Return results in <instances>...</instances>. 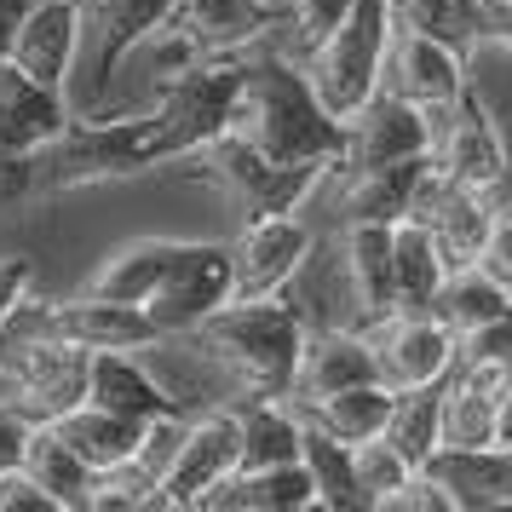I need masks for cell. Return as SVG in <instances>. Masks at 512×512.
Returning <instances> with one entry per match:
<instances>
[{
	"label": "cell",
	"instance_id": "cell-2",
	"mask_svg": "<svg viewBox=\"0 0 512 512\" xmlns=\"http://www.w3.org/2000/svg\"><path fill=\"white\" fill-rule=\"evenodd\" d=\"M305 317L282 294L265 300H225L213 317L190 328V340L202 346L208 363L231 374L242 397H288L294 392V369L305 351Z\"/></svg>",
	"mask_w": 512,
	"mask_h": 512
},
{
	"label": "cell",
	"instance_id": "cell-13",
	"mask_svg": "<svg viewBox=\"0 0 512 512\" xmlns=\"http://www.w3.org/2000/svg\"><path fill=\"white\" fill-rule=\"evenodd\" d=\"M225 300H231V242H185L162 288L144 300V311L173 340V334H190L202 317H213Z\"/></svg>",
	"mask_w": 512,
	"mask_h": 512
},
{
	"label": "cell",
	"instance_id": "cell-42",
	"mask_svg": "<svg viewBox=\"0 0 512 512\" xmlns=\"http://www.w3.org/2000/svg\"><path fill=\"white\" fill-rule=\"evenodd\" d=\"M478 265L512 288V208H495V225H489V242H484V259Z\"/></svg>",
	"mask_w": 512,
	"mask_h": 512
},
{
	"label": "cell",
	"instance_id": "cell-25",
	"mask_svg": "<svg viewBox=\"0 0 512 512\" xmlns=\"http://www.w3.org/2000/svg\"><path fill=\"white\" fill-rule=\"evenodd\" d=\"M179 236H139V242H127L116 254L98 265V277L87 282V294H104V300H127V305H144L162 277L173 271V259H179Z\"/></svg>",
	"mask_w": 512,
	"mask_h": 512
},
{
	"label": "cell",
	"instance_id": "cell-27",
	"mask_svg": "<svg viewBox=\"0 0 512 512\" xmlns=\"http://www.w3.org/2000/svg\"><path fill=\"white\" fill-rule=\"evenodd\" d=\"M236 432H242V466H282L300 461L305 420L288 397H236Z\"/></svg>",
	"mask_w": 512,
	"mask_h": 512
},
{
	"label": "cell",
	"instance_id": "cell-4",
	"mask_svg": "<svg viewBox=\"0 0 512 512\" xmlns=\"http://www.w3.org/2000/svg\"><path fill=\"white\" fill-rule=\"evenodd\" d=\"M392 29H397L392 0H357L346 12V24L334 29L323 47H311L300 58L311 93L323 98V110L334 121H351L374 93H380V70H386Z\"/></svg>",
	"mask_w": 512,
	"mask_h": 512
},
{
	"label": "cell",
	"instance_id": "cell-17",
	"mask_svg": "<svg viewBox=\"0 0 512 512\" xmlns=\"http://www.w3.org/2000/svg\"><path fill=\"white\" fill-rule=\"evenodd\" d=\"M173 0H98L87 6V35H93V104L110 98L116 70L133 58L139 47H150V35L167 24Z\"/></svg>",
	"mask_w": 512,
	"mask_h": 512
},
{
	"label": "cell",
	"instance_id": "cell-35",
	"mask_svg": "<svg viewBox=\"0 0 512 512\" xmlns=\"http://www.w3.org/2000/svg\"><path fill=\"white\" fill-rule=\"evenodd\" d=\"M415 466L397 455L386 438H363V443H351V478H357V495H363V507L380 512L386 507V495H392L403 478H409Z\"/></svg>",
	"mask_w": 512,
	"mask_h": 512
},
{
	"label": "cell",
	"instance_id": "cell-22",
	"mask_svg": "<svg viewBox=\"0 0 512 512\" xmlns=\"http://www.w3.org/2000/svg\"><path fill=\"white\" fill-rule=\"evenodd\" d=\"M426 472L438 478L461 512L512 507V443H484V449H438Z\"/></svg>",
	"mask_w": 512,
	"mask_h": 512
},
{
	"label": "cell",
	"instance_id": "cell-12",
	"mask_svg": "<svg viewBox=\"0 0 512 512\" xmlns=\"http://www.w3.org/2000/svg\"><path fill=\"white\" fill-rule=\"evenodd\" d=\"M374 351V380L409 392V386H432L455 363V334L432 317V311H392L380 323H363Z\"/></svg>",
	"mask_w": 512,
	"mask_h": 512
},
{
	"label": "cell",
	"instance_id": "cell-21",
	"mask_svg": "<svg viewBox=\"0 0 512 512\" xmlns=\"http://www.w3.org/2000/svg\"><path fill=\"white\" fill-rule=\"evenodd\" d=\"M202 507H213V512H311L317 507V484H311L305 461L236 466L219 489H208Z\"/></svg>",
	"mask_w": 512,
	"mask_h": 512
},
{
	"label": "cell",
	"instance_id": "cell-29",
	"mask_svg": "<svg viewBox=\"0 0 512 512\" xmlns=\"http://www.w3.org/2000/svg\"><path fill=\"white\" fill-rule=\"evenodd\" d=\"M426 156H409V162H392V167H351L346 173V219H374V225L409 219V202H415Z\"/></svg>",
	"mask_w": 512,
	"mask_h": 512
},
{
	"label": "cell",
	"instance_id": "cell-34",
	"mask_svg": "<svg viewBox=\"0 0 512 512\" xmlns=\"http://www.w3.org/2000/svg\"><path fill=\"white\" fill-rule=\"evenodd\" d=\"M438 403H443V380L409 386V392L392 397V415H386V432L380 438L392 443L409 466H426L438 455Z\"/></svg>",
	"mask_w": 512,
	"mask_h": 512
},
{
	"label": "cell",
	"instance_id": "cell-37",
	"mask_svg": "<svg viewBox=\"0 0 512 512\" xmlns=\"http://www.w3.org/2000/svg\"><path fill=\"white\" fill-rule=\"evenodd\" d=\"M357 6V0H288V18L282 24L294 29V52H311V47H323L334 29L346 24V12Z\"/></svg>",
	"mask_w": 512,
	"mask_h": 512
},
{
	"label": "cell",
	"instance_id": "cell-23",
	"mask_svg": "<svg viewBox=\"0 0 512 512\" xmlns=\"http://www.w3.org/2000/svg\"><path fill=\"white\" fill-rule=\"evenodd\" d=\"M346 282L357 317L380 323L397 311V282H392V225L374 219H346Z\"/></svg>",
	"mask_w": 512,
	"mask_h": 512
},
{
	"label": "cell",
	"instance_id": "cell-33",
	"mask_svg": "<svg viewBox=\"0 0 512 512\" xmlns=\"http://www.w3.org/2000/svg\"><path fill=\"white\" fill-rule=\"evenodd\" d=\"M300 461H305V472H311V484H317V507L323 512H369L363 495H357V478H351V443H340L334 432H323L317 420H305Z\"/></svg>",
	"mask_w": 512,
	"mask_h": 512
},
{
	"label": "cell",
	"instance_id": "cell-10",
	"mask_svg": "<svg viewBox=\"0 0 512 512\" xmlns=\"http://www.w3.org/2000/svg\"><path fill=\"white\" fill-rule=\"evenodd\" d=\"M432 162L466 190H501L507 185V139L489 104L466 87L443 116H432Z\"/></svg>",
	"mask_w": 512,
	"mask_h": 512
},
{
	"label": "cell",
	"instance_id": "cell-38",
	"mask_svg": "<svg viewBox=\"0 0 512 512\" xmlns=\"http://www.w3.org/2000/svg\"><path fill=\"white\" fill-rule=\"evenodd\" d=\"M380 512H461V507H455V495H449L426 466H415V472L386 495V507H380Z\"/></svg>",
	"mask_w": 512,
	"mask_h": 512
},
{
	"label": "cell",
	"instance_id": "cell-31",
	"mask_svg": "<svg viewBox=\"0 0 512 512\" xmlns=\"http://www.w3.org/2000/svg\"><path fill=\"white\" fill-rule=\"evenodd\" d=\"M392 386L380 380H363V386H346V392H328L317 403H294L305 420H317L323 432H334L340 443H363L386 432V415H392Z\"/></svg>",
	"mask_w": 512,
	"mask_h": 512
},
{
	"label": "cell",
	"instance_id": "cell-24",
	"mask_svg": "<svg viewBox=\"0 0 512 512\" xmlns=\"http://www.w3.org/2000/svg\"><path fill=\"white\" fill-rule=\"evenodd\" d=\"M47 489V501L58 512H87V495H93V466L75 455V443L52 426V420H35L29 426V443H24V461H18Z\"/></svg>",
	"mask_w": 512,
	"mask_h": 512
},
{
	"label": "cell",
	"instance_id": "cell-30",
	"mask_svg": "<svg viewBox=\"0 0 512 512\" xmlns=\"http://www.w3.org/2000/svg\"><path fill=\"white\" fill-rule=\"evenodd\" d=\"M507 311H512V288L501 277H489L484 265H455V271L443 277L438 300H432V317H438L449 334L495 323V317H507Z\"/></svg>",
	"mask_w": 512,
	"mask_h": 512
},
{
	"label": "cell",
	"instance_id": "cell-11",
	"mask_svg": "<svg viewBox=\"0 0 512 512\" xmlns=\"http://www.w3.org/2000/svg\"><path fill=\"white\" fill-rule=\"evenodd\" d=\"M380 87L397 93V98H409V104L426 110V121H432L466 93V52H455L449 41H438V35H426V29H415V24H397L392 47H386Z\"/></svg>",
	"mask_w": 512,
	"mask_h": 512
},
{
	"label": "cell",
	"instance_id": "cell-1",
	"mask_svg": "<svg viewBox=\"0 0 512 512\" xmlns=\"http://www.w3.org/2000/svg\"><path fill=\"white\" fill-rule=\"evenodd\" d=\"M236 139H248L265 150L271 162H317L340 167L346 156V121H334L323 110V98L311 93V81L294 58L259 52L242 70V93H236L231 127Z\"/></svg>",
	"mask_w": 512,
	"mask_h": 512
},
{
	"label": "cell",
	"instance_id": "cell-8",
	"mask_svg": "<svg viewBox=\"0 0 512 512\" xmlns=\"http://www.w3.org/2000/svg\"><path fill=\"white\" fill-rule=\"evenodd\" d=\"M242 466V432H236V409H202L185 420L179 449L167 461L162 484H156V507H202L208 489H219Z\"/></svg>",
	"mask_w": 512,
	"mask_h": 512
},
{
	"label": "cell",
	"instance_id": "cell-5",
	"mask_svg": "<svg viewBox=\"0 0 512 512\" xmlns=\"http://www.w3.org/2000/svg\"><path fill=\"white\" fill-rule=\"evenodd\" d=\"M242 70H248L242 52H208V58L185 64V70L162 75L156 121H162V139H167V162H190L202 144H213L231 127Z\"/></svg>",
	"mask_w": 512,
	"mask_h": 512
},
{
	"label": "cell",
	"instance_id": "cell-18",
	"mask_svg": "<svg viewBox=\"0 0 512 512\" xmlns=\"http://www.w3.org/2000/svg\"><path fill=\"white\" fill-rule=\"evenodd\" d=\"M87 403L116 409L127 420L185 415V397H173L139 351H87Z\"/></svg>",
	"mask_w": 512,
	"mask_h": 512
},
{
	"label": "cell",
	"instance_id": "cell-9",
	"mask_svg": "<svg viewBox=\"0 0 512 512\" xmlns=\"http://www.w3.org/2000/svg\"><path fill=\"white\" fill-rule=\"evenodd\" d=\"M317 236L300 213H259L242 219V236L231 242V300H265L282 294L311 259Z\"/></svg>",
	"mask_w": 512,
	"mask_h": 512
},
{
	"label": "cell",
	"instance_id": "cell-44",
	"mask_svg": "<svg viewBox=\"0 0 512 512\" xmlns=\"http://www.w3.org/2000/svg\"><path fill=\"white\" fill-rule=\"evenodd\" d=\"M478 41L512 52V6H478Z\"/></svg>",
	"mask_w": 512,
	"mask_h": 512
},
{
	"label": "cell",
	"instance_id": "cell-19",
	"mask_svg": "<svg viewBox=\"0 0 512 512\" xmlns=\"http://www.w3.org/2000/svg\"><path fill=\"white\" fill-rule=\"evenodd\" d=\"M282 18H288V6H277V0H173L162 29L190 35L202 52H242L259 35H271Z\"/></svg>",
	"mask_w": 512,
	"mask_h": 512
},
{
	"label": "cell",
	"instance_id": "cell-36",
	"mask_svg": "<svg viewBox=\"0 0 512 512\" xmlns=\"http://www.w3.org/2000/svg\"><path fill=\"white\" fill-rule=\"evenodd\" d=\"M156 507V472L139 461H121L93 472V495H87V512H139Z\"/></svg>",
	"mask_w": 512,
	"mask_h": 512
},
{
	"label": "cell",
	"instance_id": "cell-45",
	"mask_svg": "<svg viewBox=\"0 0 512 512\" xmlns=\"http://www.w3.org/2000/svg\"><path fill=\"white\" fill-rule=\"evenodd\" d=\"M24 12H29V0H0V58H6V47H12V29H18Z\"/></svg>",
	"mask_w": 512,
	"mask_h": 512
},
{
	"label": "cell",
	"instance_id": "cell-43",
	"mask_svg": "<svg viewBox=\"0 0 512 512\" xmlns=\"http://www.w3.org/2000/svg\"><path fill=\"white\" fill-rule=\"evenodd\" d=\"M29 426H35V420H24L18 409H12V403H6V397H0V472H6V466H18V461H24Z\"/></svg>",
	"mask_w": 512,
	"mask_h": 512
},
{
	"label": "cell",
	"instance_id": "cell-16",
	"mask_svg": "<svg viewBox=\"0 0 512 512\" xmlns=\"http://www.w3.org/2000/svg\"><path fill=\"white\" fill-rule=\"evenodd\" d=\"M52 334L58 340H75V346H87V351H156L167 340L162 328L150 323L144 305L104 300V294L58 300L52 305Z\"/></svg>",
	"mask_w": 512,
	"mask_h": 512
},
{
	"label": "cell",
	"instance_id": "cell-28",
	"mask_svg": "<svg viewBox=\"0 0 512 512\" xmlns=\"http://www.w3.org/2000/svg\"><path fill=\"white\" fill-rule=\"evenodd\" d=\"M52 426L75 443V455L93 466V472L133 461L139 455V438H144V420H127L116 409H98V403H75L70 415H58Z\"/></svg>",
	"mask_w": 512,
	"mask_h": 512
},
{
	"label": "cell",
	"instance_id": "cell-6",
	"mask_svg": "<svg viewBox=\"0 0 512 512\" xmlns=\"http://www.w3.org/2000/svg\"><path fill=\"white\" fill-rule=\"evenodd\" d=\"M190 162H196L202 179H213V185L242 208V219H259V213H300V202L323 185V173H334V167H317V162H271L265 150H254V144L236 139V133H219V139L202 144Z\"/></svg>",
	"mask_w": 512,
	"mask_h": 512
},
{
	"label": "cell",
	"instance_id": "cell-47",
	"mask_svg": "<svg viewBox=\"0 0 512 512\" xmlns=\"http://www.w3.org/2000/svg\"><path fill=\"white\" fill-rule=\"evenodd\" d=\"M0 363H6V334H0Z\"/></svg>",
	"mask_w": 512,
	"mask_h": 512
},
{
	"label": "cell",
	"instance_id": "cell-40",
	"mask_svg": "<svg viewBox=\"0 0 512 512\" xmlns=\"http://www.w3.org/2000/svg\"><path fill=\"white\" fill-rule=\"evenodd\" d=\"M0 512H58L47 501V489L29 478L24 466H6L0 472Z\"/></svg>",
	"mask_w": 512,
	"mask_h": 512
},
{
	"label": "cell",
	"instance_id": "cell-15",
	"mask_svg": "<svg viewBox=\"0 0 512 512\" xmlns=\"http://www.w3.org/2000/svg\"><path fill=\"white\" fill-rule=\"evenodd\" d=\"M87 41V12L81 0H29V12L12 29V47H6V64H18L24 75L47 81V87H64L75 70V52Z\"/></svg>",
	"mask_w": 512,
	"mask_h": 512
},
{
	"label": "cell",
	"instance_id": "cell-46",
	"mask_svg": "<svg viewBox=\"0 0 512 512\" xmlns=\"http://www.w3.org/2000/svg\"><path fill=\"white\" fill-rule=\"evenodd\" d=\"M501 443H512V397H507V415H501Z\"/></svg>",
	"mask_w": 512,
	"mask_h": 512
},
{
	"label": "cell",
	"instance_id": "cell-41",
	"mask_svg": "<svg viewBox=\"0 0 512 512\" xmlns=\"http://www.w3.org/2000/svg\"><path fill=\"white\" fill-rule=\"evenodd\" d=\"M35 288V259L29 254H0V323L12 317V305L29 300Z\"/></svg>",
	"mask_w": 512,
	"mask_h": 512
},
{
	"label": "cell",
	"instance_id": "cell-3",
	"mask_svg": "<svg viewBox=\"0 0 512 512\" xmlns=\"http://www.w3.org/2000/svg\"><path fill=\"white\" fill-rule=\"evenodd\" d=\"M41 156V190H81L110 179H139L167 162V139L156 110L150 116H110V121H70Z\"/></svg>",
	"mask_w": 512,
	"mask_h": 512
},
{
	"label": "cell",
	"instance_id": "cell-32",
	"mask_svg": "<svg viewBox=\"0 0 512 512\" xmlns=\"http://www.w3.org/2000/svg\"><path fill=\"white\" fill-rule=\"evenodd\" d=\"M0 110L24 127L35 150H41V144H52V139H58V133L75 121L64 87H47V81L24 75L18 64H6V58H0Z\"/></svg>",
	"mask_w": 512,
	"mask_h": 512
},
{
	"label": "cell",
	"instance_id": "cell-14",
	"mask_svg": "<svg viewBox=\"0 0 512 512\" xmlns=\"http://www.w3.org/2000/svg\"><path fill=\"white\" fill-rule=\"evenodd\" d=\"M426 150H432V121H426V110H415L409 98H397L380 87L346 121L340 173H351V167H392V162H409V156H426Z\"/></svg>",
	"mask_w": 512,
	"mask_h": 512
},
{
	"label": "cell",
	"instance_id": "cell-26",
	"mask_svg": "<svg viewBox=\"0 0 512 512\" xmlns=\"http://www.w3.org/2000/svg\"><path fill=\"white\" fill-rule=\"evenodd\" d=\"M449 259H443L438 236L420 219H392V282H397V311H432Z\"/></svg>",
	"mask_w": 512,
	"mask_h": 512
},
{
	"label": "cell",
	"instance_id": "cell-20",
	"mask_svg": "<svg viewBox=\"0 0 512 512\" xmlns=\"http://www.w3.org/2000/svg\"><path fill=\"white\" fill-rule=\"evenodd\" d=\"M363 380H374L369 334H363V328H317V334H305V351H300V369H294L288 403H317V397L363 386Z\"/></svg>",
	"mask_w": 512,
	"mask_h": 512
},
{
	"label": "cell",
	"instance_id": "cell-7",
	"mask_svg": "<svg viewBox=\"0 0 512 512\" xmlns=\"http://www.w3.org/2000/svg\"><path fill=\"white\" fill-rule=\"evenodd\" d=\"M0 386H6V403L24 420L70 415L75 403H87V346L58 340V334L18 340V346H6Z\"/></svg>",
	"mask_w": 512,
	"mask_h": 512
},
{
	"label": "cell",
	"instance_id": "cell-39",
	"mask_svg": "<svg viewBox=\"0 0 512 512\" xmlns=\"http://www.w3.org/2000/svg\"><path fill=\"white\" fill-rule=\"evenodd\" d=\"M41 190V156L35 150H0V213L29 202Z\"/></svg>",
	"mask_w": 512,
	"mask_h": 512
}]
</instances>
